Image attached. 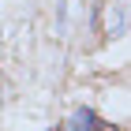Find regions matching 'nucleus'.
Returning <instances> with one entry per match:
<instances>
[{
	"mask_svg": "<svg viewBox=\"0 0 131 131\" xmlns=\"http://www.w3.org/2000/svg\"><path fill=\"white\" fill-rule=\"evenodd\" d=\"M64 131H112V127H109V124H101L94 109H75Z\"/></svg>",
	"mask_w": 131,
	"mask_h": 131,
	"instance_id": "obj_1",
	"label": "nucleus"
}]
</instances>
